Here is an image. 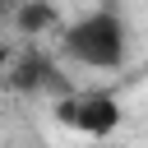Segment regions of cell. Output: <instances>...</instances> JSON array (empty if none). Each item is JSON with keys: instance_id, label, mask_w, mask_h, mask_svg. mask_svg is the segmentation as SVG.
<instances>
[{"instance_id": "cell-2", "label": "cell", "mask_w": 148, "mask_h": 148, "mask_svg": "<svg viewBox=\"0 0 148 148\" xmlns=\"http://www.w3.org/2000/svg\"><path fill=\"white\" fill-rule=\"evenodd\" d=\"M56 120L74 134H88V139H106L116 125H120V102L102 88H74L69 97L56 102Z\"/></svg>"}, {"instance_id": "cell-5", "label": "cell", "mask_w": 148, "mask_h": 148, "mask_svg": "<svg viewBox=\"0 0 148 148\" xmlns=\"http://www.w3.org/2000/svg\"><path fill=\"white\" fill-rule=\"evenodd\" d=\"M9 60H14V51H9V46H0V83H5V74H9Z\"/></svg>"}, {"instance_id": "cell-1", "label": "cell", "mask_w": 148, "mask_h": 148, "mask_svg": "<svg viewBox=\"0 0 148 148\" xmlns=\"http://www.w3.org/2000/svg\"><path fill=\"white\" fill-rule=\"evenodd\" d=\"M65 60L83 65V69H120L130 56V28L116 9H88L83 18H74L60 37Z\"/></svg>"}, {"instance_id": "cell-4", "label": "cell", "mask_w": 148, "mask_h": 148, "mask_svg": "<svg viewBox=\"0 0 148 148\" xmlns=\"http://www.w3.org/2000/svg\"><path fill=\"white\" fill-rule=\"evenodd\" d=\"M56 23H60V9L46 5V0H28V5L14 9V28H18L23 37H42V32H51Z\"/></svg>"}, {"instance_id": "cell-3", "label": "cell", "mask_w": 148, "mask_h": 148, "mask_svg": "<svg viewBox=\"0 0 148 148\" xmlns=\"http://www.w3.org/2000/svg\"><path fill=\"white\" fill-rule=\"evenodd\" d=\"M5 83H9L14 92H56V102L74 92V88H69V79L60 74V65H56L46 51H37V46H28V51H18V56L9 60Z\"/></svg>"}]
</instances>
